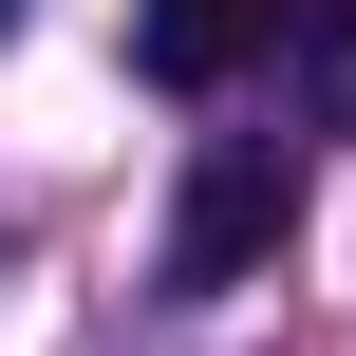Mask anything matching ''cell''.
Returning <instances> with one entry per match:
<instances>
[{"mask_svg":"<svg viewBox=\"0 0 356 356\" xmlns=\"http://www.w3.org/2000/svg\"><path fill=\"white\" fill-rule=\"evenodd\" d=\"M0 19H19V0H0Z\"/></svg>","mask_w":356,"mask_h":356,"instance_id":"cell-4","label":"cell"},{"mask_svg":"<svg viewBox=\"0 0 356 356\" xmlns=\"http://www.w3.org/2000/svg\"><path fill=\"white\" fill-rule=\"evenodd\" d=\"M300 244V131H207L188 207H169V300H225Z\"/></svg>","mask_w":356,"mask_h":356,"instance_id":"cell-1","label":"cell"},{"mask_svg":"<svg viewBox=\"0 0 356 356\" xmlns=\"http://www.w3.org/2000/svg\"><path fill=\"white\" fill-rule=\"evenodd\" d=\"M244 56L282 75V131H356V0H244Z\"/></svg>","mask_w":356,"mask_h":356,"instance_id":"cell-2","label":"cell"},{"mask_svg":"<svg viewBox=\"0 0 356 356\" xmlns=\"http://www.w3.org/2000/svg\"><path fill=\"white\" fill-rule=\"evenodd\" d=\"M131 75L150 94H225L244 75V0H131Z\"/></svg>","mask_w":356,"mask_h":356,"instance_id":"cell-3","label":"cell"}]
</instances>
